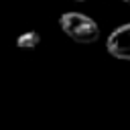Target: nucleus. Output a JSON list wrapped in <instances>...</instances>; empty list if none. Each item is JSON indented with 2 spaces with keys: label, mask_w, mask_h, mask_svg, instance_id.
Wrapping results in <instances>:
<instances>
[{
  "label": "nucleus",
  "mask_w": 130,
  "mask_h": 130,
  "mask_svg": "<svg viewBox=\"0 0 130 130\" xmlns=\"http://www.w3.org/2000/svg\"><path fill=\"white\" fill-rule=\"evenodd\" d=\"M59 26L75 43L89 45V43H95L100 39L98 22L93 18H89L87 14H83V12H63L59 16Z\"/></svg>",
  "instance_id": "obj_1"
},
{
  "label": "nucleus",
  "mask_w": 130,
  "mask_h": 130,
  "mask_svg": "<svg viewBox=\"0 0 130 130\" xmlns=\"http://www.w3.org/2000/svg\"><path fill=\"white\" fill-rule=\"evenodd\" d=\"M122 2H126V4H130V0H122Z\"/></svg>",
  "instance_id": "obj_5"
},
{
  "label": "nucleus",
  "mask_w": 130,
  "mask_h": 130,
  "mask_svg": "<svg viewBox=\"0 0 130 130\" xmlns=\"http://www.w3.org/2000/svg\"><path fill=\"white\" fill-rule=\"evenodd\" d=\"M108 53L116 59L130 61V22L114 28V32L108 37Z\"/></svg>",
  "instance_id": "obj_2"
},
{
  "label": "nucleus",
  "mask_w": 130,
  "mask_h": 130,
  "mask_svg": "<svg viewBox=\"0 0 130 130\" xmlns=\"http://www.w3.org/2000/svg\"><path fill=\"white\" fill-rule=\"evenodd\" d=\"M73 2H85V0H73Z\"/></svg>",
  "instance_id": "obj_4"
},
{
  "label": "nucleus",
  "mask_w": 130,
  "mask_h": 130,
  "mask_svg": "<svg viewBox=\"0 0 130 130\" xmlns=\"http://www.w3.org/2000/svg\"><path fill=\"white\" fill-rule=\"evenodd\" d=\"M39 43H41V37H39L37 30H26V32H22V35L16 39V47H18V49H24V51L37 49Z\"/></svg>",
  "instance_id": "obj_3"
}]
</instances>
